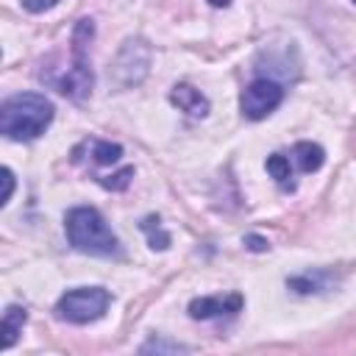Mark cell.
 Masks as SVG:
<instances>
[{
	"instance_id": "obj_1",
	"label": "cell",
	"mask_w": 356,
	"mask_h": 356,
	"mask_svg": "<svg viewBox=\"0 0 356 356\" xmlns=\"http://www.w3.org/2000/svg\"><path fill=\"white\" fill-rule=\"evenodd\" d=\"M56 106L39 92H19L0 106V134L11 142H31L47 131Z\"/></svg>"
},
{
	"instance_id": "obj_2",
	"label": "cell",
	"mask_w": 356,
	"mask_h": 356,
	"mask_svg": "<svg viewBox=\"0 0 356 356\" xmlns=\"http://www.w3.org/2000/svg\"><path fill=\"white\" fill-rule=\"evenodd\" d=\"M64 231L67 242L89 256H117L120 253V239L108 228L106 217L92 209V206H75L64 217Z\"/></svg>"
},
{
	"instance_id": "obj_3",
	"label": "cell",
	"mask_w": 356,
	"mask_h": 356,
	"mask_svg": "<svg viewBox=\"0 0 356 356\" xmlns=\"http://www.w3.org/2000/svg\"><path fill=\"white\" fill-rule=\"evenodd\" d=\"M92 33H95L92 19H81L75 25V33H72V67H67V72L56 81V89L70 100H83V97L92 95L95 72H92L89 58H86V44H89Z\"/></svg>"
},
{
	"instance_id": "obj_4",
	"label": "cell",
	"mask_w": 356,
	"mask_h": 356,
	"mask_svg": "<svg viewBox=\"0 0 356 356\" xmlns=\"http://www.w3.org/2000/svg\"><path fill=\"white\" fill-rule=\"evenodd\" d=\"M111 303V292L103 286H75L70 292H64L56 303V317L67 320L72 325H86L95 323L106 314Z\"/></svg>"
},
{
	"instance_id": "obj_5",
	"label": "cell",
	"mask_w": 356,
	"mask_h": 356,
	"mask_svg": "<svg viewBox=\"0 0 356 356\" xmlns=\"http://www.w3.org/2000/svg\"><path fill=\"white\" fill-rule=\"evenodd\" d=\"M147 70H150V44L145 39H128L120 47V53L114 56V61L108 67V78L120 89H128V86L142 83Z\"/></svg>"
},
{
	"instance_id": "obj_6",
	"label": "cell",
	"mask_w": 356,
	"mask_h": 356,
	"mask_svg": "<svg viewBox=\"0 0 356 356\" xmlns=\"http://www.w3.org/2000/svg\"><path fill=\"white\" fill-rule=\"evenodd\" d=\"M284 100V86L273 78H256L250 81L242 95H239V108L242 117L248 120H264L267 114H273Z\"/></svg>"
},
{
	"instance_id": "obj_7",
	"label": "cell",
	"mask_w": 356,
	"mask_h": 356,
	"mask_svg": "<svg viewBox=\"0 0 356 356\" xmlns=\"http://www.w3.org/2000/svg\"><path fill=\"white\" fill-rule=\"evenodd\" d=\"M245 298L239 292H231V295H211V298H195L189 300V317L195 320H211V317H220V314H236L242 309Z\"/></svg>"
},
{
	"instance_id": "obj_8",
	"label": "cell",
	"mask_w": 356,
	"mask_h": 356,
	"mask_svg": "<svg viewBox=\"0 0 356 356\" xmlns=\"http://www.w3.org/2000/svg\"><path fill=\"white\" fill-rule=\"evenodd\" d=\"M170 103L178 106L181 111H186L189 117H206L209 114V97L189 83H175L170 89Z\"/></svg>"
},
{
	"instance_id": "obj_9",
	"label": "cell",
	"mask_w": 356,
	"mask_h": 356,
	"mask_svg": "<svg viewBox=\"0 0 356 356\" xmlns=\"http://www.w3.org/2000/svg\"><path fill=\"white\" fill-rule=\"evenodd\" d=\"M286 286L300 292V295H309V292H323L331 286V273L328 270H314V273H303V275H292L286 278Z\"/></svg>"
},
{
	"instance_id": "obj_10",
	"label": "cell",
	"mask_w": 356,
	"mask_h": 356,
	"mask_svg": "<svg viewBox=\"0 0 356 356\" xmlns=\"http://www.w3.org/2000/svg\"><path fill=\"white\" fill-rule=\"evenodd\" d=\"M25 320H28V312H25L22 306H8V309H6L3 323H0V334H3L0 348H3V350H8V348L14 345L17 334H19V331H22V325H25Z\"/></svg>"
},
{
	"instance_id": "obj_11",
	"label": "cell",
	"mask_w": 356,
	"mask_h": 356,
	"mask_svg": "<svg viewBox=\"0 0 356 356\" xmlns=\"http://www.w3.org/2000/svg\"><path fill=\"white\" fill-rule=\"evenodd\" d=\"M292 153H295V161L303 172H317L325 161V150L317 142H298Z\"/></svg>"
},
{
	"instance_id": "obj_12",
	"label": "cell",
	"mask_w": 356,
	"mask_h": 356,
	"mask_svg": "<svg viewBox=\"0 0 356 356\" xmlns=\"http://www.w3.org/2000/svg\"><path fill=\"white\" fill-rule=\"evenodd\" d=\"M267 172L275 178V184L281 189H295V181H292V167H289V159L284 153H273L267 156Z\"/></svg>"
},
{
	"instance_id": "obj_13",
	"label": "cell",
	"mask_w": 356,
	"mask_h": 356,
	"mask_svg": "<svg viewBox=\"0 0 356 356\" xmlns=\"http://www.w3.org/2000/svg\"><path fill=\"white\" fill-rule=\"evenodd\" d=\"M122 159V147L117 142H106V139H95L92 142V161L106 167V164H117Z\"/></svg>"
},
{
	"instance_id": "obj_14",
	"label": "cell",
	"mask_w": 356,
	"mask_h": 356,
	"mask_svg": "<svg viewBox=\"0 0 356 356\" xmlns=\"http://www.w3.org/2000/svg\"><path fill=\"white\" fill-rule=\"evenodd\" d=\"M139 225H142V231H147V239H150V248H153V250H167V248H170V234L161 228V222H159L156 214L145 217Z\"/></svg>"
},
{
	"instance_id": "obj_15",
	"label": "cell",
	"mask_w": 356,
	"mask_h": 356,
	"mask_svg": "<svg viewBox=\"0 0 356 356\" xmlns=\"http://www.w3.org/2000/svg\"><path fill=\"white\" fill-rule=\"evenodd\" d=\"M131 178H134V167H122V170H117V172H111V175L97 178V181H100V186L108 189V192H125L128 184H131Z\"/></svg>"
},
{
	"instance_id": "obj_16",
	"label": "cell",
	"mask_w": 356,
	"mask_h": 356,
	"mask_svg": "<svg viewBox=\"0 0 356 356\" xmlns=\"http://www.w3.org/2000/svg\"><path fill=\"white\" fill-rule=\"evenodd\" d=\"M139 350H142V353H153V350H156V353H184L186 348L178 345V342H167V339H156V337H153V339L145 342Z\"/></svg>"
},
{
	"instance_id": "obj_17",
	"label": "cell",
	"mask_w": 356,
	"mask_h": 356,
	"mask_svg": "<svg viewBox=\"0 0 356 356\" xmlns=\"http://www.w3.org/2000/svg\"><path fill=\"white\" fill-rule=\"evenodd\" d=\"M0 175H3V195H0V206H6V203L11 200V195H14V172H11V167H3V170H0Z\"/></svg>"
},
{
	"instance_id": "obj_18",
	"label": "cell",
	"mask_w": 356,
	"mask_h": 356,
	"mask_svg": "<svg viewBox=\"0 0 356 356\" xmlns=\"http://www.w3.org/2000/svg\"><path fill=\"white\" fill-rule=\"evenodd\" d=\"M56 3H58V0H22V8L31 11V14H42V11L53 8Z\"/></svg>"
},
{
	"instance_id": "obj_19",
	"label": "cell",
	"mask_w": 356,
	"mask_h": 356,
	"mask_svg": "<svg viewBox=\"0 0 356 356\" xmlns=\"http://www.w3.org/2000/svg\"><path fill=\"white\" fill-rule=\"evenodd\" d=\"M245 245H248V250H256V253H261V250L270 248V242L264 236H259V234H248L245 236Z\"/></svg>"
},
{
	"instance_id": "obj_20",
	"label": "cell",
	"mask_w": 356,
	"mask_h": 356,
	"mask_svg": "<svg viewBox=\"0 0 356 356\" xmlns=\"http://www.w3.org/2000/svg\"><path fill=\"white\" fill-rule=\"evenodd\" d=\"M214 8H225V6H231V0H209Z\"/></svg>"
},
{
	"instance_id": "obj_21",
	"label": "cell",
	"mask_w": 356,
	"mask_h": 356,
	"mask_svg": "<svg viewBox=\"0 0 356 356\" xmlns=\"http://www.w3.org/2000/svg\"><path fill=\"white\" fill-rule=\"evenodd\" d=\"M353 3H356V0H353Z\"/></svg>"
}]
</instances>
